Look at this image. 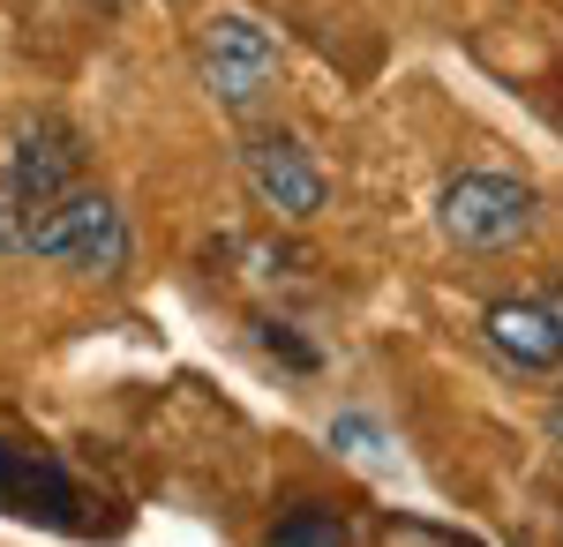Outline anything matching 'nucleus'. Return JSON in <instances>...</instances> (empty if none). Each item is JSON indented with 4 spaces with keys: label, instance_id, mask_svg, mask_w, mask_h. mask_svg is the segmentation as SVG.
<instances>
[{
    "label": "nucleus",
    "instance_id": "1",
    "mask_svg": "<svg viewBox=\"0 0 563 547\" xmlns=\"http://www.w3.org/2000/svg\"><path fill=\"white\" fill-rule=\"evenodd\" d=\"M0 255H45V263H68L90 278H121L135 241H129V217L113 211V196L68 188L60 203H38V211L0 196Z\"/></svg>",
    "mask_w": 563,
    "mask_h": 547
},
{
    "label": "nucleus",
    "instance_id": "2",
    "mask_svg": "<svg viewBox=\"0 0 563 547\" xmlns=\"http://www.w3.org/2000/svg\"><path fill=\"white\" fill-rule=\"evenodd\" d=\"M278 31L263 23L256 8H218L196 23V76L225 113H256L271 83H278Z\"/></svg>",
    "mask_w": 563,
    "mask_h": 547
},
{
    "label": "nucleus",
    "instance_id": "3",
    "mask_svg": "<svg viewBox=\"0 0 563 547\" xmlns=\"http://www.w3.org/2000/svg\"><path fill=\"white\" fill-rule=\"evenodd\" d=\"M435 225H443L451 248L504 255L541 225V196H533L526 180H511V172H459V180H443V196H435Z\"/></svg>",
    "mask_w": 563,
    "mask_h": 547
},
{
    "label": "nucleus",
    "instance_id": "4",
    "mask_svg": "<svg viewBox=\"0 0 563 547\" xmlns=\"http://www.w3.org/2000/svg\"><path fill=\"white\" fill-rule=\"evenodd\" d=\"M241 180H249V196H256L263 211L294 217V225L331 203L323 166L308 158V143L286 135V127H249V135H241Z\"/></svg>",
    "mask_w": 563,
    "mask_h": 547
},
{
    "label": "nucleus",
    "instance_id": "5",
    "mask_svg": "<svg viewBox=\"0 0 563 547\" xmlns=\"http://www.w3.org/2000/svg\"><path fill=\"white\" fill-rule=\"evenodd\" d=\"M68 188H84V135L60 113L23 121L15 127V150H8V172H0V196L38 211V203H60Z\"/></svg>",
    "mask_w": 563,
    "mask_h": 547
},
{
    "label": "nucleus",
    "instance_id": "6",
    "mask_svg": "<svg viewBox=\"0 0 563 547\" xmlns=\"http://www.w3.org/2000/svg\"><path fill=\"white\" fill-rule=\"evenodd\" d=\"M481 337L504 368L519 376H556L563 368V286H541V293H511L481 315Z\"/></svg>",
    "mask_w": 563,
    "mask_h": 547
},
{
    "label": "nucleus",
    "instance_id": "7",
    "mask_svg": "<svg viewBox=\"0 0 563 547\" xmlns=\"http://www.w3.org/2000/svg\"><path fill=\"white\" fill-rule=\"evenodd\" d=\"M0 510L8 517H45V525H84V488L45 458V450H15L0 443Z\"/></svg>",
    "mask_w": 563,
    "mask_h": 547
},
{
    "label": "nucleus",
    "instance_id": "8",
    "mask_svg": "<svg viewBox=\"0 0 563 547\" xmlns=\"http://www.w3.org/2000/svg\"><path fill=\"white\" fill-rule=\"evenodd\" d=\"M263 547H353V525L331 503H294L278 525H271Z\"/></svg>",
    "mask_w": 563,
    "mask_h": 547
},
{
    "label": "nucleus",
    "instance_id": "9",
    "mask_svg": "<svg viewBox=\"0 0 563 547\" xmlns=\"http://www.w3.org/2000/svg\"><path fill=\"white\" fill-rule=\"evenodd\" d=\"M256 337H263V353H278V360H286V368H316V345H301V337L286 331V323H256Z\"/></svg>",
    "mask_w": 563,
    "mask_h": 547
},
{
    "label": "nucleus",
    "instance_id": "10",
    "mask_svg": "<svg viewBox=\"0 0 563 547\" xmlns=\"http://www.w3.org/2000/svg\"><path fill=\"white\" fill-rule=\"evenodd\" d=\"M331 443H346L353 458H368V465H384V435H376V421H361V413H346V421L331 427Z\"/></svg>",
    "mask_w": 563,
    "mask_h": 547
},
{
    "label": "nucleus",
    "instance_id": "11",
    "mask_svg": "<svg viewBox=\"0 0 563 547\" xmlns=\"http://www.w3.org/2000/svg\"><path fill=\"white\" fill-rule=\"evenodd\" d=\"M549 435L563 443V390H556V413H549Z\"/></svg>",
    "mask_w": 563,
    "mask_h": 547
}]
</instances>
